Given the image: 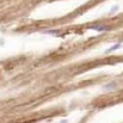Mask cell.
Masks as SVG:
<instances>
[{"label":"cell","mask_w":123,"mask_h":123,"mask_svg":"<svg viewBox=\"0 0 123 123\" xmlns=\"http://www.w3.org/2000/svg\"><path fill=\"white\" fill-rule=\"evenodd\" d=\"M90 29L97 30V31H106L108 26H105V25H92V26H90Z\"/></svg>","instance_id":"obj_1"},{"label":"cell","mask_w":123,"mask_h":123,"mask_svg":"<svg viewBox=\"0 0 123 123\" xmlns=\"http://www.w3.org/2000/svg\"><path fill=\"white\" fill-rule=\"evenodd\" d=\"M121 47V43H117V44H115V45H112V47H110L109 49H106L105 50V53L106 54H109V53H111V51H114V50H116V49H118Z\"/></svg>","instance_id":"obj_2"},{"label":"cell","mask_w":123,"mask_h":123,"mask_svg":"<svg viewBox=\"0 0 123 123\" xmlns=\"http://www.w3.org/2000/svg\"><path fill=\"white\" fill-rule=\"evenodd\" d=\"M114 87H115V84H114V82H112V84H108V85L104 86L105 90H106V88H114Z\"/></svg>","instance_id":"obj_3"}]
</instances>
